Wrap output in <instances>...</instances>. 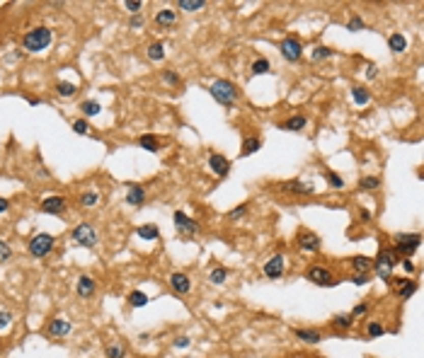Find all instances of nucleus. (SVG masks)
Listing matches in <instances>:
<instances>
[{
  "instance_id": "obj_13",
  "label": "nucleus",
  "mask_w": 424,
  "mask_h": 358,
  "mask_svg": "<svg viewBox=\"0 0 424 358\" xmlns=\"http://www.w3.org/2000/svg\"><path fill=\"white\" fill-rule=\"evenodd\" d=\"M284 191H289V194H298V196H313L315 194V187L310 182H303V179H289V182H284Z\"/></svg>"
},
{
  "instance_id": "obj_24",
  "label": "nucleus",
  "mask_w": 424,
  "mask_h": 358,
  "mask_svg": "<svg viewBox=\"0 0 424 358\" xmlns=\"http://www.w3.org/2000/svg\"><path fill=\"white\" fill-rule=\"evenodd\" d=\"M305 124H308V119L303 116V114H296V116H291V119H286L281 124L284 131H303L305 129Z\"/></svg>"
},
{
  "instance_id": "obj_41",
  "label": "nucleus",
  "mask_w": 424,
  "mask_h": 358,
  "mask_svg": "<svg viewBox=\"0 0 424 358\" xmlns=\"http://www.w3.org/2000/svg\"><path fill=\"white\" fill-rule=\"evenodd\" d=\"M148 58L162 61L165 58V46H162V44H151V46H148Z\"/></svg>"
},
{
  "instance_id": "obj_46",
  "label": "nucleus",
  "mask_w": 424,
  "mask_h": 358,
  "mask_svg": "<svg viewBox=\"0 0 424 358\" xmlns=\"http://www.w3.org/2000/svg\"><path fill=\"white\" fill-rule=\"evenodd\" d=\"M10 324H12V315L8 310H0V332H5Z\"/></svg>"
},
{
  "instance_id": "obj_4",
  "label": "nucleus",
  "mask_w": 424,
  "mask_h": 358,
  "mask_svg": "<svg viewBox=\"0 0 424 358\" xmlns=\"http://www.w3.org/2000/svg\"><path fill=\"white\" fill-rule=\"evenodd\" d=\"M51 44V29L49 27H34L24 34L22 39V46L27 51H44Z\"/></svg>"
},
{
  "instance_id": "obj_14",
  "label": "nucleus",
  "mask_w": 424,
  "mask_h": 358,
  "mask_svg": "<svg viewBox=\"0 0 424 358\" xmlns=\"http://www.w3.org/2000/svg\"><path fill=\"white\" fill-rule=\"evenodd\" d=\"M395 283V295H398V298L400 300H410L414 295V293H417V288H419V286H417V281H412V279H407V276H405V279H393Z\"/></svg>"
},
{
  "instance_id": "obj_44",
  "label": "nucleus",
  "mask_w": 424,
  "mask_h": 358,
  "mask_svg": "<svg viewBox=\"0 0 424 358\" xmlns=\"http://www.w3.org/2000/svg\"><path fill=\"white\" fill-rule=\"evenodd\" d=\"M332 56V49H327V46H318V49L313 51V61H325Z\"/></svg>"
},
{
  "instance_id": "obj_21",
  "label": "nucleus",
  "mask_w": 424,
  "mask_h": 358,
  "mask_svg": "<svg viewBox=\"0 0 424 358\" xmlns=\"http://www.w3.org/2000/svg\"><path fill=\"white\" fill-rule=\"evenodd\" d=\"M95 288H97V283H95L90 276H80V279H78V286H75V290H78L80 298H92V295H95Z\"/></svg>"
},
{
  "instance_id": "obj_33",
  "label": "nucleus",
  "mask_w": 424,
  "mask_h": 358,
  "mask_svg": "<svg viewBox=\"0 0 424 358\" xmlns=\"http://www.w3.org/2000/svg\"><path fill=\"white\" fill-rule=\"evenodd\" d=\"M381 187V177H361L359 179V189L361 191H376Z\"/></svg>"
},
{
  "instance_id": "obj_12",
  "label": "nucleus",
  "mask_w": 424,
  "mask_h": 358,
  "mask_svg": "<svg viewBox=\"0 0 424 358\" xmlns=\"http://www.w3.org/2000/svg\"><path fill=\"white\" fill-rule=\"evenodd\" d=\"M209 167H211V172L216 174V177H228V172H231V160L225 158V155H221V153H211L209 155Z\"/></svg>"
},
{
  "instance_id": "obj_51",
  "label": "nucleus",
  "mask_w": 424,
  "mask_h": 358,
  "mask_svg": "<svg viewBox=\"0 0 424 358\" xmlns=\"http://www.w3.org/2000/svg\"><path fill=\"white\" fill-rule=\"evenodd\" d=\"M129 27H131V29H141V27H143V17H141V15H133L131 20H129Z\"/></svg>"
},
{
  "instance_id": "obj_54",
  "label": "nucleus",
  "mask_w": 424,
  "mask_h": 358,
  "mask_svg": "<svg viewBox=\"0 0 424 358\" xmlns=\"http://www.w3.org/2000/svg\"><path fill=\"white\" fill-rule=\"evenodd\" d=\"M359 218H361L363 223H371V218H374V216H371V211H366V208H361V211H359Z\"/></svg>"
},
{
  "instance_id": "obj_31",
  "label": "nucleus",
  "mask_w": 424,
  "mask_h": 358,
  "mask_svg": "<svg viewBox=\"0 0 424 358\" xmlns=\"http://www.w3.org/2000/svg\"><path fill=\"white\" fill-rule=\"evenodd\" d=\"M352 97H354V102H356L359 107L371 100V95H369V87H361V85H354V87H352Z\"/></svg>"
},
{
  "instance_id": "obj_9",
  "label": "nucleus",
  "mask_w": 424,
  "mask_h": 358,
  "mask_svg": "<svg viewBox=\"0 0 424 358\" xmlns=\"http://www.w3.org/2000/svg\"><path fill=\"white\" fill-rule=\"evenodd\" d=\"M305 279L310 281V283H315V286H320V288H327V286H332L334 283L332 271L325 268V266H310L308 271H305Z\"/></svg>"
},
{
  "instance_id": "obj_47",
  "label": "nucleus",
  "mask_w": 424,
  "mask_h": 358,
  "mask_svg": "<svg viewBox=\"0 0 424 358\" xmlns=\"http://www.w3.org/2000/svg\"><path fill=\"white\" fill-rule=\"evenodd\" d=\"M73 131H75V133H80V136H85V133L90 131V126H88V121H85V119H78V121H73Z\"/></svg>"
},
{
  "instance_id": "obj_48",
  "label": "nucleus",
  "mask_w": 424,
  "mask_h": 358,
  "mask_svg": "<svg viewBox=\"0 0 424 358\" xmlns=\"http://www.w3.org/2000/svg\"><path fill=\"white\" fill-rule=\"evenodd\" d=\"M124 5H126V10L131 12V15H138V12H141V8H143L141 0H126Z\"/></svg>"
},
{
  "instance_id": "obj_28",
  "label": "nucleus",
  "mask_w": 424,
  "mask_h": 358,
  "mask_svg": "<svg viewBox=\"0 0 424 358\" xmlns=\"http://www.w3.org/2000/svg\"><path fill=\"white\" fill-rule=\"evenodd\" d=\"M104 353H107V358H124L126 356V344L124 341H114V344L104 348Z\"/></svg>"
},
{
  "instance_id": "obj_58",
  "label": "nucleus",
  "mask_w": 424,
  "mask_h": 358,
  "mask_svg": "<svg viewBox=\"0 0 424 358\" xmlns=\"http://www.w3.org/2000/svg\"><path fill=\"white\" fill-rule=\"evenodd\" d=\"M289 358H310V356H305V353H293V356H289Z\"/></svg>"
},
{
  "instance_id": "obj_35",
  "label": "nucleus",
  "mask_w": 424,
  "mask_h": 358,
  "mask_svg": "<svg viewBox=\"0 0 424 358\" xmlns=\"http://www.w3.org/2000/svg\"><path fill=\"white\" fill-rule=\"evenodd\" d=\"M80 203L85 208H92V206H97L100 203V194L97 191H82L80 194Z\"/></svg>"
},
{
  "instance_id": "obj_16",
  "label": "nucleus",
  "mask_w": 424,
  "mask_h": 358,
  "mask_svg": "<svg viewBox=\"0 0 424 358\" xmlns=\"http://www.w3.org/2000/svg\"><path fill=\"white\" fill-rule=\"evenodd\" d=\"M41 211L49 213V216H61V213H66V199L63 196H49V199L41 201Z\"/></svg>"
},
{
  "instance_id": "obj_52",
  "label": "nucleus",
  "mask_w": 424,
  "mask_h": 358,
  "mask_svg": "<svg viewBox=\"0 0 424 358\" xmlns=\"http://www.w3.org/2000/svg\"><path fill=\"white\" fill-rule=\"evenodd\" d=\"M189 344H192V339H189V337H180L177 341H175V346H177V348H187Z\"/></svg>"
},
{
  "instance_id": "obj_3",
  "label": "nucleus",
  "mask_w": 424,
  "mask_h": 358,
  "mask_svg": "<svg viewBox=\"0 0 424 358\" xmlns=\"http://www.w3.org/2000/svg\"><path fill=\"white\" fill-rule=\"evenodd\" d=\"M209 92H211V97L216 102H221V104H233V102L238 100V87L233 85L231 80H223V78H218V80H213L211 85H209Z\"/></svg>"
},
{
  "instance_id": "obj_42",
  "label": "nucleus",
  "mask_w": 424,
  "mask_h": 358,
  "mask_svg": "<svg viewBox=\"0 0 424 358\" xmlns=\"http://www.w3.org/2000/svg\"><path fill=\"white\" fill-rule=\"evenodd\" d=\"M162 82H167V85L175 87V85H180V82H182V78L175 73V70H162Z\"/></svg>"
},
{
  "instance_id": "obj_43",
  "label": "nucleus",
  "mask_w": 424,
  "mask_h": 358,
  "mask_svg": "<svg viewBox=\"0 0 424 358\" xmlns=\"http://www.w3.org/2000/svg\"><path fill=\"white\" fill-rule=\"evenodd\" d=\"M245 213H247V203H240L238 208L228 211V213H225V218H228V220H238V218H242Z\"/></svg>"
},
{
  "instance_id": "obj_57",
  "label": "nucleus",
  "mask_w": 424,
  "mask_h": 358,
  "mask_svg": "<svg viewBox=\"0 0 424 358\" xmlns=\"http://www.w3.org/2000/svg\"><path fill=\"white\" fill-rule=\"evenodd\" d=\"M366 78H369V80H374V78H376V68H371V70H366Z\"/></svg>"
},
{
  "instance_id": "obj_15",
  "label": "nucleus",
  "mask_w": 424,
  "mask_h": 358,
  "mask_svg": "<svg viewBox=\"0 0 424 358\" xmlns=\"http://www.w3.org/2000/svg\"><path fill=\"white\" fill-rule=\"evenodd\" d=\"M167 281H170V288L175 290V293H180V295H187V293L192 290V281H189L187 274H182V271H172Z\"/></svg>"
},
{
  "instance_id": "obj_2",
  "label": "nucleus",
  "mask_w": 424,
  "mask_h": 358,
  "mask_svg": "<svg viewBox=\"0 0 424 358\" xmlns=\"http://www.w3.org/2000/svg\"><path fill=\"white\" fill-rule=\"evenodd\" d=\"M395 264H400V261H398V254H395L393 249H381L378 257L374 259V268H376V274H378V279L385 281V283H390V281H393Z\"/></svg>"
},
{
  "instance_id": "obj_30",
  "label": "nucleus",
  "mask_w": 424,
  "mask_h": 358,
  "mask_svg": "<svg viewBox=\"0 0 424 358\" xmlns=\"http://www.w3.org/2000/svg\"><path fill=\"white\" fill-rule=\"evenodd\" d=\"M228 274H231V271H228L225 266H213L211 274H209V281H211V283H216V286H221V283H225Z\"/></svg>"
},
{
  "instance_id": "obj_5",
  "label": "nucleus",
  "mask_w": 424,
  "mask_h": 358,
  "mask_svg": "<svg viewBox=\"0 0 424 358\" xmlns=\"http://www.w3.org/2000/svg\"><path fill=\"white\" fill-rule=\"evenodd\" d=\"M53 235H49V232H39V235H34V237L30 240V245H27V249H30L32 257H46V254H51V249H53Z\"/></svg>"
},
{
  "instance_id": "obj_29",
  "label": "nucleus",
  "mask_w": 424,
  "mask_h": 358,
  "mask_svg": "<svg viewBox=\"0 0 424 358\" xmlns=\"http://www.w3.org/2000/svg\"><path fill=\"white\" fill-rule=\"evenodd\" d=\"M148 300L151 298H148L143 290H131V293H129V305H131V308H146Z\"/></svg>"
},
{
  "instance_id": "obj_11",
  "label": "nucleus",
  "mask_w": 424,
  "mask_h": 358,
  "mask_svg": "<svg viewBox=\"0 0 424 358\" xmlns=\"http://www.w3.org/2000/svg\"><path fill=\"white\" fill-rule=\"evenodd\" d=\"M284 268H286V261H284V257L281 254H274V257H269L267 261H264V276L267 279H272V281H276V279H281L284 276Z\"/></svg>"
},
{
  "instance_id": "obj_7",
  "label": "nucleus",
  "mask_w": 424,
  "mask_h": 358,
  "mask_svg": "<svg viewBox=\"0 0 424 358\" xmlns=\"http://www.w3.org/2000/svg\"><path fill=\"white\" fill-rule=\"evenodd\" d=\"M172 220H175V228H177V232H180V235H187V237H192V235H199V232H202V225H199V223H196L194 218H189L184 211H175Z\"/></svg>"
},
{
  "instance_id": "obj_39",
  "label": "nucleus",
  "mask_w": 424,
  "mask_h": 358,
  "mask_svg": "<svg viewBox=\"0 0 424 358\" xmlns=\"http://www.w3.org/2000/svg\"><path fill=\"white\" fill-rule=\"evenodd\" d=\"M250 70H252V75H264V73H269V70H272V66H269V61H267V58H257Z\"/></svg>"
},
{
  "instance_id": "obj_37",
  "label": "nucleus",
  "mask_w": 424,
  "mask_h": 358,
  "mask_svg": "<svg viewBox=\"0 0 424 358\" xmlns=\"http://www.w3.org/2000/svg\"><path fill=\"white\" fill-rule=\"evenodd\" d=\"M80 111L82 114H85V116H97V114H100L102 111V107L100 104H97V102H92V100H85L80 104Z\"/></svg>"
},
{
  "instance_id": "obj_34",
  "label": "nucleus",
  "mask_w": 424,
  "mask_h": 358,
  "mask_svg": "<svg viewBox=\"0 0 424 358\" xmlns=\"http://www.w3.org/2000/svg\"><path fill=\"white\" fill-rule=\"evenodd\" d=\"M332 327L334 329H352L354 327V317L352 315H334Z\"/></svg>"
},
{
  "instance_id": "obj_22",
  "label": "nucleus",
  "mask_w": 424,
  "mask_h": 358,
  "mask_svg": "<svg viewBox=\"0 0 424 358\" xmlns=\"http://www.w3.org/2000/svg\"><path fill=\"white\" fill-rule=\"evenodd\" d=\"M155 24L160 27H175L177 24V12L175 10H160L155 15Z\"/></svg>"
},
{
  "instance_id": "obj_8",
  "label": "nucleus",
  "mask_w": 424,
  "mask_h": 358,
  "mask_svg": "<svg viewBox=\"0 0 424 358\" xmlns=\"http://www.w3.org/2000/svg\"><path fill=\"white\" fill-rule=\"evenodd\" d=\"M279 51H281L284 61L296 63V61H301V56H303V44L296 39V37H286V39L279 44Z\"/></svg>"
},
{
  "instance_id": "obj_23",
  "label": "nucleus",
  "mask_w": 424,
  "mask_h": 358,
  "mask_svg": "<svg viewBox=\"0 0 424 358\" xmlns=\"http://www.w3.org/2000/svg\"><path fill=\"white\" fill-rule=\"evenodd\" d=\"M138 145H141L143 150H148V153H158V150L162 148L160 138H155V136H151V133H143L141 138H138Z\"/></svg>"
},
{
  "instance_id": "obj_55",
  "label": "nucleus",
  "mask_w": 424,
  "mask_h": 358,
  "mask_svg": "<svg viewBox=\"0 0 424 358\" xmlns=\"http://www.w3.org/2000/svg\"><path fill=\"white\" fill-rule=\"evenodd\" d=\"M366 310H369V305H366V303H361V305H356V308H354V312H352V317H356V315H363Z\"/></svg>"
},
{
  "instance_id": "obj_36",
  "label": "nucleus",
  "mask_w": 424,
  "mask_h": 358,
  "mask_svg": "<svg viewBox=\"0 0 424 358\" xmlns=\"http://www.w3.org/2000/svg\"><path fill=\"white\" fill-rule=\"evenodd\" d=\"M325 179H327V184L332 187V189H344V179L337 174V172H332V169H325L323 172Z\"/></svg>"
},
{
  "instance_id": "obj_19",
  "label": "nucleus",
  "mask_w": 424,
  "mask_h": 358,
  "mask_svg": "<svg viewBox=\"0 0 424 358\" xmlns=\"http://www.w3.org/2000/svg\"><path fill=\"white\" fill-rule=\"evenodd\" d=\"M293 337L305 341V344H320L323 341V332L318 329H303V327H296L293 329Z\"/></svg>"
},
{
  "instance_id": "obj_25",
  "label": "nucleus",
  "mask_w": 424,
  "mask_h": 358,
  "mask_svg": "<svg viewBox=\"0 0 424 358\" xmlns=\"http://www.w3.org/2000/svg\"><path fill=\"white\" fill-rule=\"evenodd\" d=\"M388 46H390L393 53H403V51L407 49V39H405L400 32H393V34H390V39H388Z\"/></svg>"
},
{
  "instance_id": "obj_26",
  "label": "nucleus",
  "mask_w": 424,
  "mask_h": 358,
  "mask_svg": "<svg viewBox=\"0 0 424 358\" xmlns=\"http://www.w3.org/2000/svg\"><path fill=\"white\" fill-rule=\"evenodd\" d=\"M262 148V140L260 138H245L242 140V150H240V158H250L252 153Z\"/></svg>"
},
{
  "instance_id": "obj_53",
  "label": "nucleus",
  "mask_w": 424,
  "mask_h": 358,
  "mask_svg": "<svg viewBox=\"0 0 424 358\" xmlns=\"http://www.w3.org/2000/svg\"><path fill=\"white\" fill-rule=\"evenodd\" d=\"M400 264H403V268L407 271V274H414V264L410 261V259H400Z\"/></svg>"
},
{
  "instance_id": "obj_10",
  "label": "nucleus",
  "mask_w": 424,
  "mask_h": 358,
  "mask_svg": "<svg viewBox=\"0 0 424 358\" xmlns=\"http://www.w3.org/2000/svg\"><path fill=\"white\" fill-rule=\"evenodd\" d=\"M296 245L303 249V252H310V254H318L320 252V237L315 235V232H310V230H298V235H296Z\"/></svg>"
},
{
  "instance_id": "obj_45",
  "label": "nucleus",
  "mask_w": 424,
  "mask_h": 358,
  "mask_svg": "<svg viewBox=\"0 0 424 358\" xmlns=\"http://www.w3.org/2000/svg\"><path fill=\"white\" fill-rule=\"evenodd\" d=\"M347 29L349 32H361V29H366V24H363L361 17H352V20L347 22Z\"/></svg>"
},
{
  "instance_id": "obj_40",
  "label": "nucleus",
  "mask_w": 424,
  "mask_h": 358,
  "mask_svg": "<svg viewBox=\"0 0 424 358\" xmlns=\"http://www.w3.org/2000/svg\"><path fill=\"white\" fill-rule=\"evenodd\" d=\"M56 90H59V95L61 97H73V95H75V85H73V82H68V80H61L59 85H56Z\"/></svg>"
},
{
  "instance_id": "obj_50",
  "label": "nucleus",
  "mask_w": 424,
  "mask_h": 358,
  "mask_svg": "<svg viewBox=\"0 0 424 358\" xmlns=\"http://www.w3.org/2000/svg\"><path fill=\"white\" fill-rule=\"evenodd\" d=\"M352 283L354 286H366V283H369V274H354Z\"/></svg>"
},
{
  "instance_id": "obj_17",
  "label": "nucleus",
  "mask_w": 424,
  "mask_h": 358,
  "mask_svg": "<svg viewBox=\"0 0 424 358\" xmlns=\"http://www.w3.org/2000/svg\"><path fill=\"white\" fill-rule=\"evenodd\" d=\"M68 332H71V322H68V319H61V317L51 319V322H49V327H46V334H49L51 339H61V337H66Z\"/></svg>"
},
{
  "instance_id": "obj_49",
  "label": "nucleus",
  "mask_w": 424,
  "mask_h": 358,
  "mask_svg": "<svg viewBox=\"0 0 424 358\" xmlns=\"http://www.w3.org/2000/svg\"><path fill=\"white\" fill-rule=\"evenodd\" d=\"M10 257H12V249H10V245L0 240V261H8Z\"/></svg>"
},
{
  "instance_id": "obj_18",
  "label": "nucleus",
  "mask_w": 424,
  "mask_h": 358,
  "mask_svg": "<svg viewBox=\"0 0 424 358\" xmlns=\"http://www.w3.org/2000/svg\"><path fill=\"white\" fill-rule=\"evenodd\" d=\"M143 201H146V189H143L141 184H129V189H126V203L129 206H143Z\"/></svg>"
},
{
  "instance_id": "obj_1",
  "label": "nucleus",
  "mask_w": 424,
  "mask_h": 358,
  "mask_svg": "<svg viewBox=\"0 0 424 358\" xmlns=\"http://www.w3.org/2000/svg\"><path fill=\"white\" fill-rule=\"evenodd\" d=\"M419 242H422L419 232H398L393 237V252L403 254V259H410L419 249Z\"/></svg>"
},
{
  "instance_id": "obj_20",
  "label": "nucleus",
  "mask_w": 424,
  "mask_h": 358,
  "mask_svg": "<svg viewBox=\"0 0 424 358\" xmlns=\"http://www.w3.org/2000/svg\"><path fill=\"white\" fill-rule=\"evenodd\" d=\"M349 261H352L354 274H369V271L374 268V259L366 257V254H356V257H352Z\"/></svg>"
},
{
  "instance_id": "obj_56",
  "label": "nucleus",
  "mask_w": 424,
  "mask_h": 358,
  "mask_svg": "<svg viewBox=\"0 0 424 358\" xmlns=\"http://www.w3.org/2000/svg\"><path fill=\"white\" fill-rule=\"evenodd\" d=\"M8 208H10V201L5 199V196H0V213H5Z\"/></svg>"
},
{
  "instance_id": "obj_38",
  "label": "nucleus",
  "mask_w": 424,
  "mask_h": 358,
  "mask_svg": "<svg viewBox=\"0 0 424 358\" xmlns=\"http://www.w3.org/2000/svg\"><path fill=\"white\" fill-rule=\"evenodd\" d=\"M383 334H385L383 324H378V322H369L366 324V337L369 339H378V337H383Z\"/></svg>"
},
{
  "instance_id": "obj_6",
  "label": "nucleus",
  "mask_w": 424,
  "mask_h": 358,
  "mask_svg": "<svg viewBox=\"0 0 424 358\" xmlns=\"http://www.w3.org/2000/svg\"><path fill=\"white\" fill-rule=\"evenodd\" d=\"M71 237L75 245H80V247H88L92 249L95 245H97V232H95V228H92L90 223H80V225H75L71 232Z\"/></svg>"
},
{
  "instance_id": "obj_32",
  "label": "nucleus",
  "mask_w": 424,
  "mask_h": 358,
  "mask_svg": "<svg viewBox=\"0 0 424 358\" xmlns=\"http://www.w3.org/2000/svg\"><path fill=\"white\" fill-rule=\"evenodd\" d=\"M204 5H206L204 0H177V8L184 12H196V10H202Z\"/></svg>"
},
{
  "instance_id": "obj_27",
  "label": "nucleus",
  "mask_w": 424,
  "mask_h": 358,
  "mask_svg": "<svg viewBox=\"0 0 424 358\" xmlns=\"http://www.w3.org/2000/svg\"><path fill=\"white\" fill-rule=\"evenodd\" d=\"M136 235L141 240H158L160 237V230H158L155 223H148V225H141V228L136 230Z\"/></svg>"
}]
</instances>
